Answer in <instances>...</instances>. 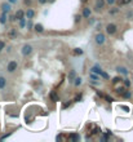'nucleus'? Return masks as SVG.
<instances>
[{"mask_svg": "<svg viewBox=\"0 0 133 142\" xmlns=\"http://www.w3.org/2000/svg\"><path fill=\"white\" fill-rule=\"evenodd\" d=\"M102 78H105V79H109V75L106 74V72H103V71H101V74H100Z\"/></svg>", "mask_w": 133, "mask_h": 142, "instance_id": "26", "label": "nucleus"}, {"mask_svg": "<svg viewBox=\"0 0 133 142\" xmlns=\"http://www.w3.org/2000/svg\"><path fill=\"white\" fill-rule=\"evenodd\" d=\"M106 3H107L109 5H112L114 3H115V0H106Z\"/></svg>", "mask_w": 133, "mask_h": 142, "instance_id": "29", "label": "nucleus"}, {"mask_svg": "<svg viewBox=\"0 0 133 142\" xmlns=\"http://www.w3.org/2000/svg\"><path fill=\"white\" fill-rule=\"evenodd\" d=\"M97 133H101V129L100 128H94L93 129V134H97Z\"/></svg>", "mask_w": 133, "mask_h": 142, "instance_id": "25", "label": "nucleus"}, {"mask_svg": "<svg viewBox=\"0 0 133 142\" xmlns=\"http://www.w3.org/2000/svg\"><path fill=\"white\" fill-rule=\"evenodd\" d=\"M4 45H5V44H4L3 42H0V52H2V49L4 48Z\"/></svg>", "mask_w": 133, "mask_h": 142, "instance_id": "30", "label": "nucleus"}, {"mask_svg": "<svg viewBox=\"0 0 133 142\" xmlns=\"http://www.w3.org/2000/svg\"><path fill=\"white\" fill-rule=\"evenodd\" d=\"M23 16H25V13H23V10H17L16 12V19H21V18H23Z\"/></svg>", "mask_w": 133, "mask_h": 142, "instance_id": "8", "label": "nucleus"}, {"mask_svg": "<svg viewBox=\"0 0 133 142\" xmlns=\"http://www.w3.org/2000/svg\"><path fill=\"white\" fill-rule=\"evenodd\" d=\"M31 52H32V47L31 45H29V44L23 45V48H22V54L23 56H29Z\"/></svg>", "mask_w": 133, "mask_h": 142, "instance_id": "3", "label": "nucleus"}, {"mask_svg": "<svg viewBox=\"0 0 133 142\" xmlns=\"http://www.w3.org/2000/svg\"><path fill=\"white\" fill-rule=\"evenodd\" d=\"M90 9L89 8H84V10H83V17H85V18H89V16H90Z\"/></svg>", "mask_w": 133, "mask_h": 142, "instance_id": "9", "label": "nucleus"}, {"mask_svg": "<svg viewBox=\"0 0 133 142\" xmlns=\"http://www.w3.org/2000/svg\"><path fill=\"white\" fill-rule=\"evenodd\" d=\"M74 53H75V54H79V56H80V54H83V50H82L80 48H76V49L74 50Z\"/></svg>", "mask_w": 133, "mask_h": 142, "instance_id": "21", "label": "nucleus"}, {"mask_svg": "<svg viewBox=\"0 0 133 142\" xmlns=\"http://www.w3.org/2000/svg\"><path fill=\"white\" fill-rule=\"evenodd\" d=\"M74 76H75V72H74V71H71V72H70V75H69V79L71 80V79H74Z\"/></svg>", "mask_w": 133, "mask_h": 142, "instance_id": "28", "label": "nucleus"}, {"mask_svg": "<svg viewBox=\"0 0 133 142\" xmlns=\"http://www.w3.org/2000/svg\"><path fill=\"white\" fill-rule=\"evenodd\" d=\"M5 84H7V80L3 76H0V89H3L5 87Z\"/></svg>", "mask_w": 133, "mask_h": 142, "instance_id": "13", "label": "nucleus"}, {"mask_svg": "<svg viewBox=\"0 0 133 142\" xmlns=\"http://www.w3.org/2000/svg\"><path fill=\"white\" fill-rule=\"evenodd\" d=\"M50 98H52V101H54V102H57L58 101V96H57V93L53 91V92H50Z\"/></svg>", "mask_w": 133, "mask_h": 142, "instance_id": "12", "label": "nucleus"}, {"mask_svg": "<svg viewBox=\"0 0 133 142\" xmlns=\"http://www.w3.org/2000/svg\"><path fill=\"white\" fill-rule=\"evenodd\" d=\"M88 2V0H82V3H87Z\"/></svg>", "mask_w": 133, "mask_h": 142, "instance_id": "38", "label": "nucleus"}, {"mask_svg": "<svg viewBox=\"0 0 133 142\" xmlns=\"http://www.w3.org/2000/svg\"><path fill=\"white\" fill-rule=\"evenodd\" d=\"M27 27H29V30H31V27H32V23H31V21H29V23H27Z\"/></svg>", "mask_w": 133, "mask_h": 142, "instance_id": "31", "label": "nucleus"}, {"mask_svg": "<svg viewBox=\"0 0 133 142\" xmlns=\"http://www.w3.org/2000/svg\"><path fill=\"white\" fill-rule=\"evenodd\" d=\"M123 97H124V98H130V97H132V94H130V92H129V91H125V92H124V94H123Z\"/></svg>", "mask_w": 133, "mask_h": 142, "instance_id": "20", "label": "nucleus"}, {"mask_svg": "<svg viewBox=\"0 0 133 142\" xmlns=\"http://www.w3.org/2000/svg\"><path fill=\"white\" fill-rule=\"evenodd\" d=\"M119 82H123V79H122V78H118V76H116V78H114V79H112V83H114V84H116V83H119Z\"/></svg>", "mask_w": 133, "mask_h": 142, "instance_id": "19", "label": "nucleus"}, {"mask_svg": "<svg viewBox=\"0 0 133 142\" xmlns=\"http://www.w3.org/2000/svg\"><path fill=\"white\" fill-rule=\"evenodd\" d=\"M35 31H37V32H43V31H44V29H43V26H42V25L37 23V25H35Z\"/></svg>", "mask_w": 133, "mask_h": 142, "instance_id": "17", "label": "nucleus"}, {"mask_svg": "<svg viewBox=\"0 0 133 142\" xmlns=\"http://www.w3.org/2000/svg\"><path fill=\"white\" fill-rule=\"evenodd\" d=\"M2 10H3L4 13H9V12H10V4H9V3L2 4Z\"/></svg>", "mask_w": 133, "mask_h": 142, "instance_id": "5", "label": "nucleus"}, {"mask_svg": "<svg viewBox=\"0 0 133 142\" xmlns=\"http://www.w3.org/2000/svg\"><path fill=\"white\" fill-rule=\"evenodd\" d=\"M39 3H40V4H45L47 0H39Z\"/></svg>", "mask_w": 133, "mask_h": 142, "instance_id": "35", "label": "nucleus"}, {"mask_svg": "<svg viewBox=\"0 0 133 142\" xmlns=\"http://www.w3.org/2000/svg\"><path fill=\"white\" fill-rule=\"evenodd\" d=\"M8 2H9L10 4H16V3H17V0H8Z\"/></svg>", "mask_w": 133, "mask_h": 142, "instance_id": "33", "label": "nucleus"}, {"mask_svg": "<svg viewBox=\"0 0 133 142\" xmlns=\"http://www.w3.org/2000/svg\"><path fill=\"white\" fill-rule=\"evenodd\" d=\"M116 71H118V72H120V74H123V75H127V74H128V70H127L125 67H118V69H116Z\"/></svg>", "mask_w": 133, "mask_h": 142, "instance_id": "14", "label": "nucleus"}, {"mask_svg": "<svg viewBox=\"0 0 133 142\" xmlns=\"http://www.w3.org/2000/svg\"><path fill=\"white\" fill-rule=\"evenodd\" d=\"M9 35H10L12 37H14V36H16V31H10V32H9Z\"/></svg>", "mask_w": 133, "mask_h": 142, "instance_id": "32", "label": "nucleus"}, {"mask_svg": "<svg viewBox=\"0 0 133 142\" xmlns=\"http://www.w3.org/2000/svg\"><path fill=\"white\" fill-rule=\"evenodd\" d=\"M0 23L2 25H5L7 23V13H2V16H0Z\"/></svg>", "mask_w": 133, "mask_h": 142, "instance_id": "7", "label": "nucleus"}, {"mask_svg": "<svg viewBox=\"0 0 133 142\" xmlns=\"http://www.w3.org/2000/svg\"><path fill=\"white\" fill-rule=\"evenodd\" d=\"M96 43L97 44H103L105 43V35L103 34H97L96 35Z\"/></svg>", "mask_w": 133, "mask_h": 142, "instance_id": "4", "label": "nucleus"}, {"mask_svg": "<svg viewBox=\"0 0 133 142\" xmlns=\"http://www.w3.org/2000/svg\"><path fill=\"white\" fill-rule=\"evenodd\" d=\"M18 21H20V26H21V27L25 26V18H21V19H18Z\"/></svg>", "mask_w": 133, "mask_h": 142, "instance_id": "23", "label": "nucleus"}, {"mask_svg": "<svg viewBox=\"0 0 133 142\" xmlns=\"http://www.w3.org/2000/svg\"><path fill=\"white\" fill-rule=\"evenodd\" d=\"M69 138H70V139H72V141H79V139H80L79 134H70V136H69Z\"/></svg>", "mask_w": 133, "mask_h": 142, "instance_id": "15", "label": "nucleus"}, {"mask_svg": "<svg viewBox=\"0 0 133 142\" xmlns=\"http://www.w3.org/2000/svg\"><path fill=\"white\" fill-rule=\"evenodd\" d=\"M106 32L109 34V35H114L116 32V25H114V23H109L107 26H106Z\"/></svg>", "mask_w": 133, "mask_h": 142, "instance_id": "1", "label": "nucleus"}, {"mask_svg": "<svg viewBox=\"0 0 133 142\" xmlns=\"http://www.w3.org/2000/svg\"><path fill=\"white\" fill-rule=\"evenodd\" d=\"M103 97L106 98V101H107V102H112V101H114V99H112L111 97H109V96H103Z\"/></svg>", "mask_w": 133, "mask_h": 142, "instance_id": "27", "label": "nucleus"}, {"mask_svg": "<svg viewBox=\"0 0 133 142\" xmlns=\"http://www.w3.org/2000/svg\"><path fill=\"white\" fill-rule=\"evenodd\" d=\"M90 71H92L93 74H98V75H100L102 70H101V69H100L98 66H94V67H92V69H90Z\"/></svg>", "mask_w": 133, "mask_h": 142, "instance_id": "10", "label": "nucleus"}, {"mask_svg": "<svg viewBox=\"0 0 133 142\" xmlns=\"http://www.w3.org/2000/svg\"><path fill=\"white\" fill-rule=\"evenodd\" d=\"M74 84L76 85V87H79L80 84H82V78H76L75 79V82H74Z\"/></svg>", "mask_w": 133, "mask_h": 142, "instance_id": "18", "label": "nucleus"}, {"mask_svg": "<svg viewBox=\"0 0 133 142\" xmlns=\"http://www.w3.org/2000/svg\"><path fill=\"white\" fill-rule=\"evenodd\" d=\"M80 98H82V94H79V96H78V97H76V98H75V101H79V99H80Z\"/></svg>", "mask_w": 133, "mask_h": 142, "instance_id": "36", "label": "nucleus"}, {"mask_svg": "<svg viewBox=\"0 0 133 142\" xmlns=\"http://www.w3.org/2000/svg\"><path fill=\"white\" fill-rule=\"evenodd\" d=\"M75 21H76V22L80 21V16H76V17H75Z\"/></svg>", "mask_w": 133, "mask_h": 142, "instance_id": "34", "label": "nucleus"}, {"mask_svg": "<svg viewBox=\"0 0 133 142\" xmlns=\"http://www.w3.org/2000/svg\"><path fill=\"white\" fill-rule=\"evenodd\" d=\"M123 82H124V85H125V87H130V80H128V79H124Z\"/></svg>", "mask_w": 133, "mask_h": 142, "instance_id": "22", "label": "nucleus"}, {"mask_svg": "<svg viewBox=\"0 0 133 142\" xmlns=\"http://www.w3.org/2000/svg\"><path fill=\"white\" fill-rule=\"evenodd\" d=\"M130 2H132V0H120L119 3H120V4H129Z\"/></svg>", "mask_w": 133, "mask_h": 142, "instance_id": "24", "label": "nucleus"}, {"mask_svg": "<svg viewBox=\"0 0 133 142\" xmlns=\"http://www.w3.org/2000/svg\"><path fill=\"white\" fill-rule=\"evenodd\" d=\"M124 92H125V88H124V87H119V88H116V93H118V94L123 96Z\"/></svg>", "mask_w": 133, "mask_h": 142, "instance_id": "16", "label": "nucleus"}, {"mask_svg": "<svg viewBox=\"0 0 133 142\" xmlns=\"http://www.w3.org/2000/svg\"><path fill=\"white\" fill-rule=\"evenodd\" d=\"M25 4H30V0H25Z\"/></svg>", "mask_w": 133, "mask_h": 142, "instance_id": "37", "label": "nucleus"}, {"mask_svg": "<svg viewBox=\"0 0 133 142\" xmlns=\"http://www.w3.org/2000/svg\"><path fill=\"white\" fill-rule=\"evenodd\" d=\"M25 14H26V17H27L29 19H31V18L34 17V14H35V13H34V10H32V9H27V12H26Z\"/></svg>", "mask_w": 133, "mask_h": 142, "instance_id": "11", "label": "nucleus"}, {"mask_svg": "<svg viewBox=\"0 0 133 142\" xmlns=\"http://www.w3.org/2000/svg\"><path fill=\"white\" fill-rule=\"evenodd\" d=\"M103 7H105V0H96V8H97V10L102 9Z\"/></svg>", "mask_w": 133, "mask_h": 142, "instance_id": "6", "label": "nucleus"}, {"mask_svg": "<svg viewBox=\"0 0 133 142\" xmlns=\"http://www.w3.org/2000/svg\"><path fill=\"white\" fill-rule=\"evenodd\" d=\"M17 62L16 61H10V62L8 63V67H7V70L9 71V72H13V71H16L17 70Z\"/></svg>", "mask_w": 133, "mask_h": 142, "instance_id": "2", "label": "nucleus"}]
</instances>
